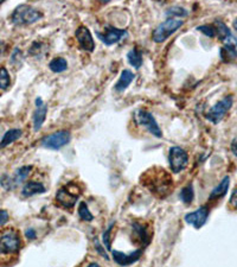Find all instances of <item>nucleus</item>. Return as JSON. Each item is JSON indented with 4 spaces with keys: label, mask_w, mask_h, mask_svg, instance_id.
I'll return each mask as SVG.
<instances>
[{
    "label": "nucleus",
    "mask_w": 237,
    "mask_h": 267,
    "mask_svg": "<svg viewBox=\"0 0 237 267\" xmlns=\"http://www.w3.org/2000/svg\"><path fill=\"white\" fill-rule=\"evenodd\" d=\"M11 86V78L6 68H0V89L6 90Z\"/></svg>",
    "instance_id": "obj_29"
},
{
    "label": "nucleus",
    "mask_w": 237,
    "mask_h": 267,
    "mask_svg": "<svg viewBox=\"0 0 237 267\" xmlns=\"http://www.w3.org/2000/svg\"><path fill=\"white\" fill-rule=\"evenodd\" d=\"M45 44L42 42H35L32 43V45L30 46L29 49V54L31 55V56L35 57H40L42 55L45 54Z\"/></svg>",
    "instance_id": "obj_28"
},
{
    "label": "nucleus",
    "mask_w": 237,
    "mask_h": 267,
    "mask_svg": "<svg viewBox=\"0 0 237 267\" xmlns=\"http://www.w3.org/2000/svg\"><path fill=\"white\" fill-rule=\"evenodd\" d=\"M142 253H144V248H139L134 250V252H132L131 254H126V253L118 252V250H112V255H113V259H114V261L118 264V265L122 267L129 266L132 265V264L137 263V261L140 259V257L142 255Z\"/></svg>",
    "instance_id": "obj_14"
},
{
    "label": "nucleus",
    "mask_w": 237,
    "mask_h": 267,
    "mask_svg": "<svg viewBox=\"0 0 237 267\" xmlns=\"http://www.w3.org/2000/svg\"><path fill=\"white\" fill-rule=\"evenodd\" d=\"M32 169H34V167H32L31 165H25V166H21L16 170L13 176L4 175L0 178V185H1L5 190H7V191L17 188L18 185H20V184L29 177Z\"/></svg>",
    "instance_id": "obj_6"
},
{
    "label": "nucleus",
    "mask_w": 237,
    "mask_h": 267,
    "mask_svg": "<svg viewBox=\"0 0 237 267\" xmlns=\"http://www.w3.org/2000/svg\"><path fill=\"white\" fill-rule=\"evenodd\" d=\"M229 205L233 209H235V210H237V188L234 190L233 194H231L230 200H229Z\"/></svg>",
    "instance_id": "obj_34"
},
{
    "label": "nucleus",
    "mask_w": 237,
    "mask_h": 267,
    "mask_svg": "<svg viewBox=\"0 0 237 267\" xmlns=\"http://www.w3.org/2000/svg\"><path fill=\"white\" fill-rule=\"evenodd\" d=\"M134 78H136V75H134L133 71H131L128 69L122 70V73H121V75H120V79H118L117 83H115L114 89L117 90L118 93L125 92V90L129 87V84L133 82Z\"/></svg>",
    "instance_id": "obj_18"
},
{
    "label": "nucleus",
    "mask_w": 237,
    "mask_h": 267,
    "mask_svg": "<svg viewBox=\"0 0 237 267\" xmlns=\"http://www.w3.org/2000/svg\"><path fill=\"white\" fill-rule=\"evenodd\" d=\"M87 267H100V265H99L98 263H92V264H89V265H88Z\"/></svg>",
    "instance_id": "obj_39"
},
{
    "label": "nucleus",
    "mask_w": 237,
    "mask_h": 267,
    "mask_svg": "<svg viewBox=\"0 0 237 267\" xmlns=\"http://www.w3.org/2000/svg\"><path fill=\"white\" fill-rule=\"evenodd\" d=\"M184 25V21L180 19L169 18L162 21L160 25H158L152 32V40L154 43H162L171 37L175 32H177L181 26Z\"/></svg>",
    "instance_id": "obj_3"
},
{
    "label": "nucleus",
    "mask_w": 237,
    "mask_h": 267,
    "mask_svg": "<svg viewBox=\"0 0 237 267\" xmlns=\"http://www.w3.org/2000/svg\"><path fill=\"white\" fill-rule=\"evenodd\" d=\"M233 25H234V29H235L236 31H237V19H236L235 21H234V24H233Z\"/></svg>",
    "instance_id": "obj_40"
},
{
    "label": "nucleus",
    "mask_w": 237,
    "mask_h": 267,
    "mask_svg": "<svg viewBox=\"0 0 237 267\" xmlns=\"http://www.w3.org/2000/svg\"><path fill=\"white\" fill-rule=\"evenodd\" d=\"M134 120L138 125H141L150 132L151 134H153L157 138H162V132L160 127H159L158 123L154 119V117L151 114L150 112L145 111V109H137L134 112Z\"/></svg>",
    "instance_id": "obj_7"
},
{
    "label": "nucleus",
    "mask_w": 237,
    "mask_h": 267,
    "mask_svg": "<svg viewBox=\"0 0 237 267\" xmlns=\"http://www.w3.org/2000/svg\"><path fill=\"white\" fill-rule=\"evenodd\" d=\"M215 27H216V31H217V37L219 38L220 42H224L225 40L229 37V36H231V30L229 29V27L225 25L223 21H215Z\"/></svg>",
    "instance_id": "obj_25"
},
{
    "label": "nucleus",
    "mask_w": 237,
    "mask_h": 267,
    "mask_svg": "<svg viewBox=\"0 0 237 267\" xmlns=\"http://www.w3.org/2000/svg\"><path fill=\"white\" fill-rule=\"evenodd\" d=\"M94 245H95V248L99 252V254L102 255V257H103V258L109 259L108 258V254H107V252H106V250H104L103 247L101 246V244H100V242H99L98 239H95V241H94Z\"/></svg>",
    "instance_id": "obj_33"
},
{
    "label": "nucleus",
    "mask_w": 237,
    "mask_h": 267,
    "mask_svg": "<svg viewBox=\"0 0 237 267\" xmlns=\"http://www.w3.org/2000/svg\"><path fill=\"white\" fill-rule=\"evenodd\" d=\"M49 68H50V70L54 71V73H63V71L68 69V62L67 60L63 59V57H56V59L50 61Z\"/></svg>",
    "instance_id": "obj_23"
},
{
    "label": "nucleus",
    "mask_w": 237,
    "mask_h": 267,
    "mask_svg": "<svg viewBox=\"0 0 237 267\" xmlns=\"http://www.w3.org/2000/svg\"><path fill=\"white\" fill-rule=\"evenodd\" d=\"M44 15L40 10L35 9L34 6L27 4H21L15 9V11L11 15V21L15 25L24 26V25H31L36 23L40 19H42Z\"/></svg>",
    "instance_id": "obj_2"
},
{
    "label": "nucleus",
    "mask_w": 237,
    "mask_h": 267,
    "mask_svg": "<svg viewBox=\"0 0 237 267\" xmlns=\"http://www.w3.org/2000/svg\"><path fill=\"white\" fill-rule=\"evenodd\" d=\"M45 192V188L42 183L40 182H34L30 181L27 182L25 185L23 186V190H21V195L24 197H31L34 195H38V194H43Z\"/></svg>",
    "instance_id": "obj_19"
},
{
    "label": "nucleus",
    "mask_w": 237,
    "mask_h": 267,
    "mask_svg": "<svg viewBox=\"0 0 237 267\" xmlns=\"http://www.w3.org/2000/svg\"><path fill=\"white\" fill-rule=\"evenodd\" d=\"M140 182L146 189L159 198L169 196L173 188V180L171 175L159 166H153L145 171L140 177Z\"/></svg>",
    "instance_id": "obj_1"
},
{
    "label": "nucleus",
    "mask_w": 237,
    "mask_h": 267,
    "mask_svg": "<svg viewBox=\"0 0 237 267\" xmlns=\"http://www.w3.org/2000/svg\"><path fill=\"white\" fill-rule=\"evenodd\" d=\"M195 198V190L192 183H189L186 186H184L180 191V200L183 201L184 205H190Z\"/></svg>",
    "instance_id": "obj_24"
},
{
    "label": "nucleus",
    "mask_w": 237,
    "mask_h": 267,
    "mask_svg": "<svg viewBox=\"0 0 237 267\" xmlns=\"http://www.w3.org/2000/svg\"><path fill=\"white\" fill-rule=\"evenodd\" d=\"M21 59H23V56H21L20 50H19L18 48H16L15 51H13L12 56H11V64L18 65L17 62L19 61V63H21V61H23Z\"/></svg>",
    "instance_id": "obj_32"
},
{
    "label": "nucleus",
    "mask_w": 237,
    "mask_h": 267,
    "mask_svg": "<svg viewBox=\"0 0 237 267\" xmlns=\"http://www.w3.org/2000/svg\"><path fill=\"white\" fill-rule=\"evenodd\" d=\"M132 228H133V233L138 239V241L141 245V248L145 249V247L151 242V236L148 234V227L146 225L139 224V222H134L132 225Z\"/></svg>",
    "instance_id": "obj_17"
},
{
    "label": "nucleus",
    "mask_w": 237,
    "mask_h": 267,
    "mask_svg": "<svg viewBox=\"0 0 237 267\" xmlns=\"http://www.w3.org/2000/svg\"><path fill=\"white\" fill-rule=\"evenodd\" d=\"M79 217H81V220H83V221H85V222H90L94 220V215L92 213H90L89 208H88L87 203L85 202L79 203Z\"/></svg>",
    "instance_id": "obj_27"
},
{
    "label": "nucleus",
    "mask_w": 237,
    "mask_h": 267,
    "mask_svg": "<svg viewBox=\"0 0 237 267\" xmlns=\"http://www.w3.org/2000/svg\"><path fill=\"white\" fill-rule=\"evenodd\" d=\"M75 37L81 50H84L88 52L94 51V49H95V42H94L92 32L89 31V29H88L87 26L81 25L77 27L75 32Z\"/></svg>",
    "instance_id": "obj_11"
},
{
    "label": "nucleus",
    "mask_w": 237,
    "mask_h": 267,
    "mask_svg": "<svg viewBox=\"0 0 237 267\" xmlns=\"http://www.w3.org/2000/svg\"><path fill=\"white\" fill-rule=\"evenodd\" d=\"M169 163L172 172L179 173L183 171L189 163V156L186 151L180 146H173L169 151Z\"/></svg>",
    "instance_id": "obj_9"
},
{
    "label": "nucleus",
    "mask_w": 237,
    "mask_h": 267,
    "mask_svg": "<svg viewBox=\"0 0 237 267\" xmlns=\"http://www.w3.org/2000/svg\"><path fill=\"white\" fill-rule=\"evenodd\" d=\"M20 247V236L16 230H7L0 236V252L4 254H15Z\"/></svg>",
    "instance_id": "obj_8"
},
{
    "label": "nucleus",
    "mask_w": 237,
    "mask_h": 267,
    "mask_svg": "<svg viewBox=\"0 0 237 267\" xmlns=\"http://www.w3.org/2000/svg\"><path fill=\"white\" fill-rule=\"evenodd\" d=\"M234 103V98L233 95H227L225 98H223L222 100H219L218 103H216L214 106L206 112L205 118L206 120H209L210 123H220L223 120V118L225 117V114L230 111V108L233 107Z\"/></svg>",
    "instance_id": "obj_4"
},
{
    "label": "nucleus",
    "mask_w": 237,
    "mask_h": 267,
    "mask_svg": "<svg viewBox=\"0 0 237 267\" xmlns=\"http://www.w3.org/2000/svg\"><path fill=\"white\" fill-rule=\"evenodd\" d=\"M230 148H231V152L237 157V139H234L233 142H231Z\"/></svg>",
    "instance_id": "obj_37"
},
{
    "label": "nucleus",
    "mask_w": 237,
    "mask_h": 267,
    "mask_svg": "<svg viewBox=\"0 0 237 267\" xmlns=\"http://www.w3.org/2000/svg\"><path fill=\"white\" fill-rule=\"evenodd\" d=\"M9 213L4 209H0V226L5 225L7 221H9Z\"/></svg>",
    "instance_id": "obj_35"
},
{
    "label": "nucleus",
    "mask_w": 237,
    "mask_h": 267,
    "mask_svg": "<svg viewBox=\"0 0 237 267\" xmlns=\"http://www.w3.org/2000/svg\"><path fill=\"white\" fill-rule=\"evenodd\" d=\"M36 109L34 112V117H32V121H34V131L38 132L42 128L43 123L46 119V114H48V106L44 103L40 98H37L35 100Z\"/></svg>",
    "instance_id": "obj_15"
},
{
    "label": "nucleus",
    "mask_w": 237,
    "mask_h": 267,
    "mask_svg": "<svg viewBox=\"0 0 237 267\" xmlns=\"http://www.w3.org/2000/svg\"><path fill=\"white\" fill-rule=\"evenodd\" d=\"M2 2H4V1H2V0H0V5H1V4H2Z\"/></svg>",
    "instance_id": "obj_41"
},
{
    "label": "nucleus",
    "mask_w": 237,
    "mask_h": 267,
    "mask_svg": "<svg viewBox=\"0 0 237 267\" xmlns=\"http://www.w3.org/2000/svg\"><path fill=\"white\" fill-rule=\"evenodd\" d=\"M25 236L27 239H29V240H35V239L37 238V234H36L35 229H32V228H29V229H26Z\"/></svg>",
    "instance_id": "obj_36"
},
{
    "label": "nucleus",
    "mask_w": 237,
    "mask_h": 267,
    "mask_svg": "<svg viewBox=\"0 0 237 267\" xmlns=\"http://www.w3.org/2000/svg\"><path fill=\"white\" fill-rule=\"evenodd\" d=\"M98 34V37L106 45H114L120 42L123 37L128 35L127 30L123 29H118V27L114 26H107L104 29V32H96Z\"/></svg>",
    "instance_id": "obj_10"
},
{
    "label": "nucleus",
    "mask_w": 237,
    "mask_h": 267,
    "mask_svg": "<svg viewBox=\"0 0 237 267\" xmlns=\"http://www.w3.org/2000/svg\"><path fill=\"white\" fill-rule=\"evenodd\" d=\"M71 140V133L67 129H60V131L55 132V133L48 134L43 137L40 140V144L43 147L49 148V150H59L68 145Z\"/></svg>",
    "instance_id": "obj_5"
},
{
    "label": "nucleus",
    "mask_w": 237,
    "mask_h": 267,
    "mask_svg": "<svg viewBox=\"0 0 237 267\" xmlns=\"http://www.w3.org/2000/svg\"><path fill=\"white\" fill-rule=\"evenodd\" d=\"M197 30L199 32H202V34L205 35L206 37L214 38L217 36V31H216V27H215V25H209V24H206V25L198 26Z\"/></svg>",
    "instance_id": "obj_30"
},
{
    "label": "nucleus",
    "mask_w": 237,
    "mask_h": 267,
    "mask_svg": "<svg viewBox=\"0 0 237 267\" xmlns=\"http://www.w3.org/2000/svg\"><path fill=\"white\" fill-rule=\"evenodd\" d=\"M127 61L132 67H134L136 69H139L142 65V52L138 48H133L131 51L127 54Z\"/></svg>",
    "instance_id": "obj_22"
},
{
    "label": "nucleus",
    "mask_w": 237,
    "mask_h": 267,
    "mask_svg": "<svg viewBox=\"0 0 237 267\" xmlns=\"http://www.w3.org/2000/svg\"><path fill=\"white\" fill-rule=\"evenodd\" d=\"M5 49H6V44L2 42V41H0V56H1V55L4 54Z\"/></svg>",
    "instance_id": "obj_38"
},
{
    "label": "nucleus",
    "mask_w": 237,
    "mask_h": 267,
    "mask_svg": "<svg viewBox=\"0 0 237 267\" xmlns=\"http://www.w3.org/2000/svg\"><path fill=\"white\" fill-rule=\"evenodd\" d=\"M114 225H115V222H112V225H110L109 227L107 228L106 232L102 234V241H103V244H104V246H106L107 250L112 249V248H110V240H109V239H110V232H112Z\"/></svg>",
    "instance_id": "obj_31"
},
{
    "label": "nucleus",
    "mask_w": 237,
    "mask_h": 267,
    "mask_svg": "<svg viewBox=\"0 0 237 267\" xmlns=\"http://www.w3.org/2000/svg\"><path fill=\"white\" fill-rule=\"evenodd\" d=\"M209 213H210L209 208L206 205H203V207H199L196 211L186 214L184 219H185L186 224L194 226L196 229H200L208 221Z\"/></svg>",
    "instance_id": "obj_12"
},
{
    "label": "nucleus",
    "mask_w": 237,
    "mask_h": 267,
    "mask_svg": "<svg viewBox=\"0 0 237 267\" xmlns=\"http://www.w3.org/2000/svg\"><path fill=\"white\" fill-rule=\"evenodd\" d=\"M223 43L224 45L220 49V59L223 62H230L237 59V40L235 36H229Z\"/></svg>",
    "instance_id": "obj_16"
},
{
    "label": "nucleus",
    "mask_w": 237,
    "mask_h": 267,
    "mask_svg": "<svg viewBox=\"0 0 237 267\" xmlns=\"http://www.w3.org/2000/svg\"><path fill=\"white\" fill-rule=\"evenodd\" d=\"M229 185H230V177H229V176H225V177L220 181L218 185L212 190L209 198H210V200H217V198L223 197L225 194H227Z\"/></svg>",
    "instance_id": "obj_21"
},
{
    "label": "nucleus",
    "mask_w": 237,
    "mask_h": 267,
    "mask_svg": "<svg viewBox=\"0 0 237 267\" xmlns=\"http://www.w3.org/2000/svg\"><path fill=\"white\" fill-rule=\"evenodd\" d=\"M79 192L73 191L69 185L63 186L60 188L56 194V201L65 209H71L74 208V205H76L77 200H79Z\"/></svg>",
    "instance_id": "obj_13"
},
{
    "label": "nucleus",
    "mask_w": 237,
    "mask_h": 267,
    "mask_svg": "<svg viewBox=\"0 0 237 267\" xmlns=\"http://www.w3.org/2000/svg\"><path fill=\"white\" fill-rule=\"evenodd\" d=\"M165 15L170 18L178 19L180 17H183V18L187 17V16H189V12H187L186 9H184V7H181V6H172V7H170V9L166 10Z\"/></svg>",
    "instance_id": "obj_26"
},
{
    "label": "nucleus",
    "mask_w": 237,
    "mask_h": 267,
    "mask_svg": "<svg viewBox=\"0 0 237 267\" xmlns=\"http://www.w3.org/2000/svg\"><path fill=\"white\" fill-rule=\"evenodd\" d=\"M21 136H23V131H21V129H19V128L9 129V131L4 134L1 142H0V148L6 147V146H9L10 144H12V143L17 142V140L20 138Z\"/></svg>",
    "instance_id": "obj_20"
}]
</instances>
